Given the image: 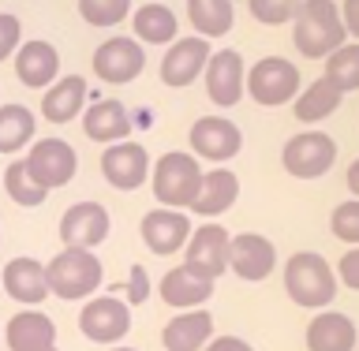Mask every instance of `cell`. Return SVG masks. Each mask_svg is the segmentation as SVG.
Here are the masks:
<instances>
[{"label":"cell","instance_id":"cell-1","mask_svg":"<svg viewBox=\"0 0 359 351\" xmlns=\"http://www.w3.org/2000/svg\"><path fill=\"white\" fill-rule=\"evenodd\" d=\"M292 41H296L299 56L325 60L333 49H341L348 41V30L341 22V8L333 0H299V11L292 19Z\"/></svg>","mask_w":359,"mask_h":351},{"label":"cell","instance_id":"cell-2","mask_svg":"<svg viewBox=\"0 0 359 351\" xmlns=\"http://www.w3.org/2000/svg\"><path fill=\"white\" fill-rule=\"evenodd\" d=\"M285 291L307 310H325L337 296V269L314 251H296L285 266Z\"/></svg>","mask_w":359,"mask_h":351},{"label":"cell","instance_id":"cell-3","mask_svg":"<svg viewBox=\"0 0 359 351\" xmlns=\"http://www.w3.org/2000/svg\"><path fill=\"white\" fill-rule=\"evenodd\" d=\"M45 280H49V296L60 299H90L105 280L97 254L86 247H64L60 254L45 266Z\"/></svg>","mask_w":359,"mask_h":351},{"label":"cell","instance_id":"cell-4","mask_svg":"<svg viewBox=\"0 0 359 351\" xmlns=\"http://www.w3.org/2000/svg\"><path fill=\"white\" fill-rule=\"evenodd\" d=\"M202 187V165L195 153H165L154 165V195L165 209H191Z\"/></svg>","mask_w":359,"mask_h":351},{"label":"cell","instance_id":"cell-5","mask_svg":"<svg viewBox=\"0 0 359 351\" xmlns=\"http://www.w3.org/2000/svg\"><path fill=\"white\" fill-rule=\"evenodd\" d=\"M243 90L266 109L288 105V101H296V94H299V67L292 60H285V56H266V60H258L251 71H247Z\"/></svg>","mask_w":359,"mask_h":351},{"label":"cell","instance_id":"cell-6","mask_svg":"<svg viewBox=\"0 0 359 351\" xmlns=\"http://www.w3.org/2000/svg\"><path fill=\"white\" fill-rule=\"evenodd\" d=\"M333 161H337V142L322 131L296 135V139L285 142V153H280L285 172L296 179H318L333 168Z\"/></svg>","mask_w":359,"mask_h":351},{"label":"cell","instance_id":"cell-7","mask_svg":"<svg viewBox=\"0 0 359 351\" xmlns=\"http://www.w3.org/2000/svg\"><path fill=\"white\" fill-rule=\"evenodd\" d=\"M229 240L232 235L221 224H202L198 232L187 235V254H184V269L202 280H217L229 269Z\"/></svg>","mask_w":359,"mask_h":351},{"label":"cell","instance_id":"cell-8","mask_svg":"<svg viewBox=\"0 0 359 351\" xmlns=\"http://www.w3.org/2000/svg\"><path fill=\"white\" fill-rule=\"evenodd\" d=\"M146 67V53H142V41L135 38H109L94 49V75L109 86H123V83H135Z\"/></svg>","mask_w":359,"mask_h":351},{"label":"cell","instance_id":"cell-9","mask_svg":"<svg viewBox=\"0 0 359 351\" xmlns=\"http://www.w3.org/2000/svg\"><path fill=\"white\" fill-rule=\"evenodd\" d=\"M79 329H83V336L94 344H116L131 329V310H128V303L116 299V296H97L83 307V314H79Z\"/></svg>","mask_w":359,"mask_h":351},{"label":"cell","instance_id":"cell-10","mask_svg":"<svg viewBox=\"0 0 359 351\" xmlns=\"http://www.w3.org/2000/svg\"><path fill=\"white\" fill-rule=\"evenodd\" d=\"M22 165H27V172L38 179L45 191H53V187L72 184L79 157L64 139H41L38 146H30V157H22Z\"/></svg>","mask_w":359,"mask_h":351},{"label":"cell","instance_id":"cell-11","mask_svg":"<svg viewBox=\"0 0 359 351\" xmlns=\"http://www.w3.org/2000/svg\"><path fill=\"white\" fill-rule=\"evenodd\" d=\"M202 78H206V94L217 109H232L247 90V67H243V56L236 49H221V53H210L206 67H202Z\"/></svg>","mask_w":359,"mask_h":351},{"label":"cell","instance_id":"cell-12","mask_svg":"<svg viewBox=\"0 0 359 351\" xmlns=\"http://www.w3.org/2000/svg\"><path fill=\"white\" fill-rule=\"evenodd\" d=\"M187 142H191V150H195V157H202V161H232L243 146V135L224 116H202L195 128H191Z\"/></svg>","mask_w":359,"mask_h":351},{"label":"cell","instance_id":"cell-13","mask_svg":"<svg viewBox=\"0 0 359 351\" xmlns=\"http://www.w3.org/2000/svg\"><path fill=\"white\" fill-rule=\"evenodd\" d=\"M277 266V247L258 232H240L229 240V269L240 280H266Z\"/></svg>","mask_w":359,"mask_h":351},{"label":"cell","instance_id":"cell-14","mask_svg":"<svg viewBox=\"0 0 359 351\" xmlns=\"http://www.w3.org/2000/svg\"><path fill=\"white\" fill-rule=\"evenodd\" d=\"M210 60V38H176L168 41V53L161 56V83L165 86H187L202 75V67Z\"/></svg>","mask_w":359,"mask_h":351},{"label":"cell","instance_id":"cell-15","mask_svg":"<svg viewBox=\"0 0 359 351\" xmlns=\"http://www.w3.org/2000/svg\"><path fill=\"white\" fill-rule=\"evenodd\" d=\"M109 209L101 202H75L60 217V240L64 247H86L94 251L101 240H109Z\"/></svg>","mask_w":359,"mask_h":351},{"label":"cell","instance_id":"cell-16","mask_svg":"<svg viewBox=\"0 0 359 351\" xmlns=\"http://www.w3.org/2000/svg\"><path fill=\"white\" fill-rule=\"evenodd\" d=\"M101 172L116 191H135L150 179V157L139 142H116L101 153Z\"/></svg>","mask_w":359,"mask_h":351},{"label":"cell","instance_id":"cell-17","mask_svg":"<svg viewBox=\"0 0 359 351\" xmlns=\"http://www.w3.org/2000/svg\"><path fill=\"white\" fill-rule=\"evenodd\" d=\"M139 232H142V243L150 247L157 258H168L187 243L191 221L184 217V209H150L142 217Z\"/></svg>","mask_w":359,"mask_h":351},{"label":"cell","instance_id":"cell-18","mask_svg":"<svg viewBox=\"0 0 359 351\" xmlns=\"http://www.w3.org/2000/svg\"><path fill=\"white\" fill-rule=\"evenodd\" d=\"M0 284L15 303H27V307H38L41 299H49V280H45V266L34 262V258H11L4 266V277Z\"/></svg>","mask_w":359,"mask_h":351},{"label":"cell","instance_id":"cell-19","mask_svg":"<svg viewBox=\"0 0 359 351\" xmlns=\"http://www.w3.org/2000/svg\"><path fill=\"white\" fill-rule=\"evenodd\" d=\"M210 336H213V318H210V310H180L172 322L165 325V333H161V344L165 351H202L210 344Z\"/></svg>","mask_w":359,"mask_h":351},{"label":"cell","instance_id":"cell-20","mask_svg":"<svg viewBox=\"0 0 359 351\" xmlns=\"http://www.w3.org/2000/svg\"><path fill=\"white\" fill-rule=\"evenodd\" d=\"M4 344L11 351H45L56 347V325L41 310H19L4 329Z\"/></svg>","mask_w":359,"mask_h":351},{"label":"cell","instance_id":"cell-21","mask_svg":"<svg viewBox=\"0 0 359 351\" xmlns=\"http://www.w3.org/2000/svg\"><path fill=\"white\" fill-rule=\"evenodd\" d=\"M56 71H60V56H56L49 41H27L15 49V75L22 86L41 90L56 83Z\"/></svg>","mask_w":359,"mask_h":351},{"label":"cell","instance_id":"cell-22","mask_svg":"<svg viewBox=\"0 0 359 351\" xmlns=\"http://www.w3.org/2000/svg\"><path fill=\"white\" fill-rule=\"evenodd\" d=\"M83 131H86V139H94V142H123L131 135V116L120 101L105 97V101H94V105L83 112Z\"/></svg>","mask_w":359,"mask_h":351},{"label":"cell","instance_id":"cell-23","mask_svg":"<svg viewBox=\"0 0 359 351\" xmlns=\"http://www.w3.org/2000/svg\"><path fill=\"white\" fill-rule=\"evenodd\" d=\"M83 105H86V78L83 75H64L60 83L45 86L41 116L49 123H67L83 112Z\"/></svg>","mask_w":359,"mask_h":351},{"label":"cell","instance_id":"cell-24","mask_svg":"<svg viewBox=\"0 0 359 351\" xmlns=\"http://www.w3.org/2000/svg\"><path fill=\"white\" fill-rule=\"evenodd\" d=\"M307 347L311 351H355V325L348 314L322 310L307 325Z\"/></svg>","mask_w":359,"mask_h":351},{"label":"cell","instance_id":"cell-25","mask_svg":"<svg viewBox=\"0 0 359 351\" xmlns=\"http://www.w3.org/2000/svg\"><path fill=\"white\" fill-rule=\"evenodd\" d=\"M157 291H161V299L168 303V307L195 310V307H202V303L213 296V280H202V277L187 273V269L180 266V269H168V273L161 277Z\"/></svg>","mask_w":359,"mask_h":351},{"label":"cell","instance_id":"cell-26","mask_svg":"<svg viewBox=\"0 0 359 351\" xmlns=\"http://www.w3.org/2000/svg\"><path fill=\"white\" fill-rule=\"evenodd\" d=\"M240 198V179L229 168H213V172H202V187H198V198H195V213L202 217H217Z\"/></svg>","mask_w":359,"mask_h":351},{"label":"cell","instance_id":"cell-27","mask_svg":"<svg viewBox=\"0 0 359 351\" xmlns=\"http://www.w3.org/2000/svg\"><path fill=\"white\" fill-rule=\"evenodd\" d=\"M131 27H135V41H146V45H168L176 41V11L165 8V4H142L139 11L131 15Z\"/></svg>","mask_w":359,"mask_h":351},{"label":"cell","instance_id":"cell-28","mask_svg":"<svg viewBox=\"0 0 359 351\" xmlns=\"http://www.w3.org/2000/svg\"><path fill=\"white\" fill-rule=\"evenodd\" d=\"M341 90H337L330 78H314V83L303 90V94H296V120L303 123H318L325 116H333L337 109H341Z\"/></svg>","mask_w":359,"mask_h":351},{"label":"cell","instance_id":"cell-29","mask_svg":"<svg viewBox=\"0 0 359 351\" xmlns=\"http://www.w3.org/2000/svg\"><path fill=\"white\" fill-rule=\"evenodd\" d=\"M187 19L198 30V38H221L232 27L236 8L232 0H187Z\"/></svg>","mask_w":359,"mask_h":351},{"label":"cell","instance_id":"cell-30","mask_svg":"<svg viewBox=\"0 0 359 351\" xmlns=\"http://www.w3.org/2000/svg\"><path fill=\"white\" fill-rule=\"evenodd\" d=\"M34 112L27 105H0V153H19L34 139Z\"/></svg>","mask_w":359,"mask_h":351},{"label":"cell","instance_id":"cell-31","mask_svg":"<svg viewBox=\"0 0 359 351\" xmlns=\"http://www.w3.org/2000/svg\"><path fill=\"white\" fill-rule=\"evenodd\" d=\"M322 78H330L341 94L359 90V41H344L341 49H333L330 56H325Z\"/></svg>","mask_w":359,"mask_h":351},{"label":"cell","instance_id":"cell-32","mask_svg":"<svg viewBox=\"0 0 359 351\" xmlns=\"http://www.w3.org/2000/svg\"><path fill=\"white\" fill-rule=\"evenodd\" d=\"M4 187H8L11 202H19V206H27V209L41 206L45 195H49V191H45L38 179L27 172V165H22V161H11V165L4 168Z\"/></svg>","mask_w":359,"mask_h":351},{"label":"cell","instance_id":"cell-33","mask_svg":"<svg viewBox=\"0 0 359 351\" xmlns=\"http://www.w3.org/2000/svg\"><path fill=\"white\" fill-rule=\"evenodd\" d=\"M79 15L90 27H116L131 15V0H79Z\"/></svg>","mask_w":359,"mask_h":351},{"label":"cell","instance_id":"cell-34","mask_svg":"<svg viewBox=\"0 0 359 351\" xmlns=\"http://www.w3.org/2000/svg\"><path fill=\"white\" fill-rule=\"evenodd\" d=\"M251 4V15L266 27H280V22H292L299 11V0H247Z\"/></svg>","mask_w":359,"mask_h":351},{"label":"cell","instance_id":"cell-35","mask_svg":"<svg viewBox=\"0 0 359 351\" xmlns=\"http://www.w3.org/2000/svg\"><path fill=\"white\" fill-rule=\"evenodd\" d=\"M330 228H333L337 240H344V243L359 247V198H352V202H341V206L333 209Z\"/></svg>","mask_w":359,"mask_h":351},{"label":"cell","instance_id":"cell-36","mask_svg":"<svg viewBox=\"0 0 359 351\" xmlns=\"http://www.w3.org/2000/svg\"><path fill=\"white\" fill-rule=\"evenodd\" d=\"M19 38H22L19 19L15 15H0V60H8V56L19 49Z\"/></svg>","mask_w":359,"mask_h":351},{"label":"cell","instance_id":"cell-37","mask_svg":"<svg viewBox=\"0 0 359 351\" xmlns=\"http://www.w3.org/2000/svg\"><path fill=\"white\" fill-rule=\"evenodd\" d=\"M128 303H146L150 299V277H146L142 266H131V277H128Z\"/></svg>","mask_w":359,"mask_h":351},{"label":"cell","instance_id":"cell-38","mask_svg":"<svg viewBox=\"0 0 359 351\" xmlns=\"http://www.w3.org/2000/svg\"><path fill=\"white\" fill-rule=\"evenodd\" d=\"M337 280H344L352 291H359V247H352V251L337 262Z\"/></svg>","mask_w":359,"mask_h":351},{"label":"cell","instance_id":"cell-39","mask_svg":"<svg viewBox=\"0 0 359 351\" xmlns=\"http://www.w3.org/2000/svg\"><path fill=\"white\" fill-rule=\"evenodd\" d=\"M341 22H344V30L359 41V0H344V8H341Z\"/></svg>","mask_w":359,"mask_h":351},{"label":"cell","instance_id":"cell-40","mask_svg":"<svg viewBox=\"0 0 359 351\" xmlns=\"http://www.w3.org/2000/svg\"><path fill=\"white\" fill-rule=\"evenodd\" d=\"M202 351H255L247 340H240V336H217V340H210Z\"/></svg>","mask_w":359,"mask_h":351},{"label":"cell","instance_id":"cell-41","mask_svg":"<svg viewBox=\"0 0 359 351\" xmlns=\"http://www.w3.org/2000/svg\"><path fill=\"white\" fill-rule=\"evenodd\" d=\"M348 191H352V195L359 198V161L348 165Z\"/></svg>","mask_w":359,"mask_h":351},{"label":"cell","instance_id":"cell-42","mask_svg":"<svg viewBox=\"0 0 359 351\" xmlns=\"http://www.w3.org/2000/svg\"><path fill=\"white\" fill-rule=\"evenodd\" d=\"M112 351H135V347H112Z\"/></svg>","mask_w":359,"mask_h":351},{"label":"cell","instance_id":"cell-43","mask_svg":"<svg viewBox=\"0 0 359 351\" xmlns=\"http://www.w3.org/2000/svg\"><path fill=\"white\" fill-rule=\"evenodd\" d=\"M45 351H56V347H45Z\"/></svg>","mask_w":359,"mask_h":351}]
</instances>
